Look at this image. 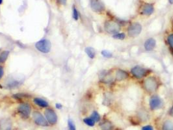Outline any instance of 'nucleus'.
<instances>
[{
  "instance_id": "obj_1",
  "label": "nucleus",
  "mask_w": 173,
  "mask_h": 130,
  "mask_svg": "<svg viewBox=\"0 0 173 130\" xmlns=\"http://www.w3.org/2000/svg\"><path fill=\"white\" fill-rule=\"evenodd\" d=\"M36 49L38 51L43 53H48L50 51L52 48V44L51 42L48 39H42L38 41L35 44Z\"/></svg>"
},
{
  "instance_id": "obj_2",
  "label": "nucleus",
  "mask_w": 173,
  "mask_h": 130,
  "mask_svg": "<svg viewBox=\"0 0 173 130\" xmlns=\"http://www.w3.org/2000/svg\"><path fill=\"white\" fill-rule=\"evenodd\" d=\"M18 113L23 118L27 119L29 117L31 112V106L27 103H21L18 106Z\"/></svg>"
},
{
  "instance_id": "obj_3",
  "label": "nucleus",
  "mask_w": 173,
  "mask_h": 130,
  "mask_svg": "<svg viewBox=\"0 0 173 130\" xmlns=\"http://www.w3.org/2000/svg\"><path fill=\"white\" fill-rule=\"evenodd\" d=\"M144 86L148 92H153L158 89V82L154 77H149L144 80Z\"/></svg>"
},
{
  "instance_id": "obj_4",
  "label": "nucleus",
  "mask_w": 173,
  "mask_h": 130,
  "mask_svg": "<svg viewBox=\"0 0 173 130\" xmlns=\"http://www.w3.org/2000/svg\"><path fill=\"white\" fill-rule=\"evenodd\" d=\"M104 28L105 31L109 34H113L115 35L121 29V26L118 23L113 21H107L105 22L104 24Z\"/></svg>"
},
{
  "instance_id": "obj_5",
  "label": "nucleus",
  "mask_w": 173,
  "mask_h": 130,
  "mask_svg": "<svg viewBox=\"0 0 173 130\" xmlns=\"http://www.w3.org/2000/svg\"><path fill=\"white\" fill-rule=\"evenodd\" d=\"M142 31V26L139 23H133L128 28V34L130 37H136L139 36Z\"/></svg>"
},
{
  "instance_id": "obj_6",
  "label": "nucleus",
  "mask_w": 173,
  "mask_h": 130,
  "mask_svg": "<svg viewBox=\"0 0 173 130\" xmlns=\"http://www.w3.org/2000/svg\"><path fill=\"white\" fill-rule=\"evenodd\" d=\"M33 118L34 123L39 126H48V122L45 117L39 111H35L33 113Z\"/></svg>"
},
{
  "instance_id": "obj_7",
  "label": "nucleus",
  "mask_w": 173,
  "mask_h": 130,
  "mask_svg": "<svg viewBox=\"0 0 173 130\" xmlns=\"http://www.w3.org/2000/svg\"><path fill=\"white\" fill-rule=\"evenodd\" d=\"M45 118L51 125H55L57 122V115L55 111L52 108H47L44 111Z\"/></svg>"
},
{
  "instance_id": "obj_8",
  "label": "nucleus",
  "mask_w": 173,
  "mask_h": 130,
  "mask_svg": "<svg viewBox=\"0 0 173 130\" xmlns=\"http://www.w3.org/2000/svg\"><path fill=\"white\" fill-rule=\"evenodd\" d=\"M131 72L135 78L141 79L146 76L147 72H148V70L144 68L139 67V66H136L131 70Z\"/></svg>"
},
{
  "instance_id": "obj_9",
  "label": "nucleus",
  "mask_w": 173,
  "mask_h": 130,
  "mask_svg": "<svg viewBox=\"0 0 173 130\" xmlns=\"http://www.w3.org/2000/svg\"><path fill=\"white\" fill-rule=\"evenodd\" d=\"M150 107L152 110H155V109H159L161 108L162 105V101L157 96H154L150 99Z\"/></svg>"
},
{
  "instance_id": "obj_10",
  "label": "nucleus",
  "mask_w": 173,
  "mask_h": 130,
  "mask_svg": "<svg viewBox=\"0 0 173 130\" xmlns=\"http://www.w3.org/2000/svg\"><path fill=\"white\" fill-rule=\"evenodd\" d=\"M91 7L93 11L96 13H101L104 10V5L100 0H91Z\"/></svg>"
},
{
  "instance_id": "obj_11",
  "label": "nucleus",
  "mask_w": 173,
  "mask_h": 130,
  "mask_svg": "<svg viewBox=\"0 0 173 130\" xmlns=\"http://www.w3.org/2000/svg\"><path fill=\"white\" fill-rule=\"evenodd\" d=\"M13 122L8 118H4L0 120V130H11Z\"/></svg>"
},
{
  "instance_id": "obj_12",
  "label": "nucleus",
  "mask_w": 173,
  "mask_h": 130,
  "mask_svg": "<svg viewBox=\"0 0 173 130\" xmlns=\"http://www.w3.org/2000/svg\"><path fill=\"white\" fill-rule=\"evenodd\" d=\"M156 45V41L154 38H148V40H146L145 41L144 44V49L146 50V51H152V49H154Z\"/></svg>"
},
{
  "instance_id": "obj_13",
  "label": "nucleus",
  "mask_w": 173,
  "mask_h": 130,
  "mask_svg": "<svg viewBox=\"0 0 173 130\" xmlns=\"http://www.w3.org/2000/svg\"><path fill=\"white\" fill-rule=\"evenodd\" d=\"M129 76L128 73L123 70H117L115 74V79L118 81H121L127 79Z\"/></svg>"
},
{
  "instance_id": "obj_14",
  "label": "nucleus",
  "mask_w": 173,
  "mask_h": 130,
  "mask_svg": "<svg viewBox=\"0 0 173 130\" xmlns=\"http://www.w3.org/2000/svg\"><path fill=\"white\" fill-rule=\"evenodd\" d=\"M34 103L36 105H37L38 106L40 107V108H47L48 106H49V104L47 101H46L45 100H44L42 98H34L33 100Z\"/></svg>"
},
{
  "instance_id": "obj_15",
  "label": "nucleus",
  "mask_w": 173,
  "mask_h": 130,
  "mask_svg": "<svg viewBox=\"0 0 173 130\" xmlns=\"http://www.w3.org/2000/svg\"><path fill=\"white\" fill-rule=\"evenodd\" d=\"M154 6L152 4H145L143 7L142 14L144 15H150L154 12Z\"/></svg>"
},
{
  "instance_id": "obj_16",
  "label": "nucleus",
  "mask_w": 173,
  "mask_h": 130,
  "mask_svg": "<svg viewBox=\"0 0 173 130\" xmlns=\"http://www.w3.org/2000/svg\"><path fill=\"white\" fill-rule=\"evenodd\" d=\"M100 79L101 81L104 82V83H109V82L111 81V76L108 72H106L105 71L101 72L100 76Z\"/></svg>"
},
{
  "instance_id": "obj_17",
  "label": "nucleus",
  "mask_w": 173,
  "mask_h": 130,
  "mask_svg": "<svg viewBox=\"0 0 173 130\" xmlns=\"http://www.w3.org/2000/svg\"><path fill=\"white\" fill-rule=\"evenodd\" d=\"M100 126L101 130H113V126L111 123L109 121H107V120L101 122Z\"/></svg>"
},
{
  "instance_id": "obj_18",
  "label": "nucleus",
  "mask_w": 173,
  "mask_h": 130,
  "mask_svg": "<svg viewBox=\"0 0 173 130\" xmlns=\"http://www.w3.org/2000/svg\"><path fill=\"white\" fill-rule=\"evenodd\" d=\"M10 54V51L8 50H4L0 53V63H5L7 60Z\"/></svg>"
},
{
  "instance_id": "obj_19",
  "label": "nucleus",
  "mask_w": 173,
  "mask_h": 130,
  "mask_svg": "<svg viewBox=\"0 0 173 130\" xmlns=\"http://www.w3.org/2000/svg\"><path fill=\"white\" fill-rule=\"evenodd\" d=\"M85 53H87L90 59H94L96 55V51L92 47H87L85 49Z\"/></svg>"
},
{
  "instance_id": "obj_20",
  "label": "nucleus",
  "mask_w": 173,
  "mask_h": 130,
  "mask_svg": "<svg viewBox=\"0 0 173 130\" xmlns=\"http://www.w3.org/2000/svg\"><path fill=\"white\" fill-rule=\"evenodd\" d=\"M162 130H173V122L170 120H166L163 124Z\"/></svg>"
},
{
  "instance_id": "obj_21",
  "label": "nucleus",
  "mask_w": 173,
  "mask_h": 130,
  "mask_svg": "<svg viewBox=\"0 0 173 130\" xmlns=\"http://www.w3.org/2000/svg\"><path fill=\"white\" fill-rule=\"evenodd\" d=\"M91 118L92 119H93V120L95 122H98L100 120V116L99 115L97 111H94L93 112V113L91 114Z\"/></svg>"
},
{
  "instance_id": "obj_22",
  "label": "nucleus",
  "mask_w": 173,
  "mask_h": 130,
  "mask_svg": "<svg viewBox=\"0 0 173 130\" xmlns=\"http://www.w3.org/2000/svg\"><path fill=\"white\" fill-rule=\"evenodd\" d=\"M84 122L85 123V124H87V126L93 127L94 126V124H95V122L94 121L93 119H92V118H85L84 119Z\"/></svg>"
},
{
  "instance_id": "obj_23",
  "label": "nucleus",
  "mask_w": 173,
  "mask_h": 130,
  "mask_svg": "<svg viewBox=\"0 0 173 130\" xmlns=\"http://www.w3.org/2000/svg\"><path fill=\"white\" fill-rule=\"evenodd\" d=\"M115 39H117V40H124L126 37V35L124 33H117L116 34H115L113 36Z\"/></svg>"
},
{
  "instance_id": "obj_24",
  "label": "nucleus",
  "mask_w": 173,
  "mask_h": 130,
  "mask_svg": "<svg viewBox=\"0 0 173 130\" xmlns=\"http://www.w3.org/2000/svg\"><path fill=\"white\" fill-rule=\"evenodd\" d=\"M101 55H102V56H103L105 58H111L113 57L112 53H111L109 51L106 49L101 51Z\"/></svg>"
},
{
  "instance_id": "obj_25",
  "label": "nucleus",
  "mask_w": 173,
  "mask_h": 130,
  "mask_svg": "<svg viewBox=\"0 0 173 130\" xmlns=\"http://www.w3.org/2000/svg\"><path fill=\"white\" fill-rule=\"evenodd\" d=\"M72 16L73 18L75 20H78L79 19V13H78V11L76 8L74 6L73 7V11H72Z\"/></svg>"
},
{
  "instance_id": "obj_26",
  "label": "nucleus",
  "mask_w": 173,
  "mask_h": 130,
  "mask_svg": "<svg viewBox=\"0 0 173 130\" xmlns=\"http://www.w3.org/2000/svg\"><path fill=\"white\" fill-rule=\"evenodd\" d=\"M68 126L69 127V130H76V125L72 120L68 119Z\"/></svg>"
},
{
  "instance_id": "obj_27",
  "label": "nucleus",
  "mask_w": 173,
  "mask_h": 130,
  "mask_svg": "<svg viewBox=\"0 0 173 130\" xmlns=\"http://www.w3.org/2000/svg\"><path fill=\"white\" fill-rule=\"evenodd\" d=\"M167 42L169 43L170 48L173 49V33L170 34L167 38Z\"/></svg>"
},
{
  "instance_id": "obj_28",
  "label": "nucleus",
  "mask_w": 173,
  "mask_h": 130,
  "mask_svg": "<svg viewBox=\"0 0 173 130\" xmlns=\"http://www.w3.org/2000/svg\"><path fill=\"white\" fill-rule=\"evenodd\" d=\"M4 76V68L2 66H0V80Z\"/></svg>"
},
{
  "instance_id": "obj_29",
  "label": "nucleus",
  "mask_w": 173,
  "mask_h": 130,
  "mask_svg": "<svg viewBox=\"0 0 173 130\" xmlns=\"http://www.w3.org/2000/svg\"><path fill=\"white\" fill-rule=\"evenodd\" d=\"M142 130H154V129L152 126H146L143 127Z\"/></svg>"
},
{
  "instance_id": "obj_30",
  "label": "nucleus",
  "mask_w": 173,
  "mask_h": 130,
  "mask_svg": "<svg viewBox=\"0 0 173 130\" xmlns=\"http://www.w3.org/2000/svg\"><path fill=\"white\" fill-rule=\"evenodd\" d=\"M55 108H56L57 109H61L62 108H63V106H62L61 104L57 103L56 104H55Z\"/></svg>"
},
{
  "instance_id": "obj_31",
  "label": "nucleus",
  "mask_w": 173,
  "mask_h": 130,
  "mask_svg": "<svg viewBox=\"0 0 173 130\" xmlns=\"http://www.w3.org/2000/svg\"><path fill=\"white\" fill-rule=\"evenodd\" d=\"M169 114H170V115L171 116V117H173V106H172V107L171 108V109H170V111H169Z\"/></svg>"
},
{
  "instance_id": "obj_32",
  "label": "nucleus",
  "mask_w": 173,
  "mask_h": 130,
  "mask_svg": "<svg viewBox=\"0 0 173 130\" xmlns=\"http://www.w3.org/2000/svg\"><path fill=\"white\" fill-rule=\"evenodd\" d=\"M169 2L170 4H173V0H169Z\"/></svg>"
},
{
  "instance_id": "obj_33",
  "label": "nucleus",
  "mask_w": 173,
  "mask_h": 130,
  "mask_svg": "<svg viewBox=\"0 0 173 130\" xmlns=\"http://www.w3.org/2000/svg\"><path fill=\"white\" fill-rule=\"evenodd\" d=\"M3 3V0H0V5H1Z\"/></svg>"
}]
</instances>
